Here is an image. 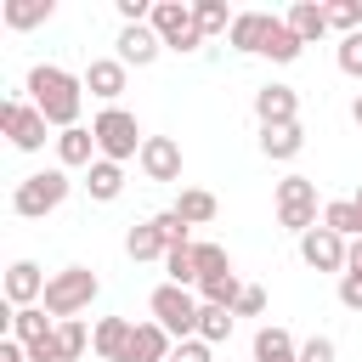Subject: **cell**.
Masks as SVG:
<instances>
[{"label":"cell","mask_w":362,"mask_h":362,"mask_svg":"<svg viewBox=\"0 0 362 362\" xmlns=\"http://www.w3.org/2000/svg\"><path fill=\"white\" fill-rule=\"evenodd\" d=\"M339 305L345 311H362V277H339Z\"/></svg>","instance_id":"cell-41"},{"label":"cell","mask_w":362,"mask_h":362,"mask_svg":"<svg viewBox=\"0 0 362 362\" xmlns=\"http://www.w3.org/2000/svg\"><path fill=\"white\" fill-rule=\"evenodd\" d=\"M266 311V288H255V283H243V294H238V305H232V317H260Z\"/></svg>","instance_id":"cell-37"},{"label":"cell","mask_w":362,"mask_h":362,"mask_svg":"<svg viewBox=\"0 0 362 362\" xmlns=\"http://www.w3.org/2000/svg\"><path fill=\"white\" fill-rule=\"evenodd\" d=\"M57 345H62V356H74V362H79V356L90 351V334H85V322H79V317L57 322Z\"/></svg>","instance_id":"cell-32"},{"label":"cell","mask_w":362,"mask_h":362,"mask_svg":"<svg viewBox=\"0 0 362 362\" xmlns=\"http://www.w3.org/2000/svg\"><path fill=\"white\" fill-rule=\"evenodd\" d=\"M339 68H345L351 79H362V34H345V40H339Z\"/></svg>","instance_id":"cell-36"},{"label":"cell","mask_w":362,"mask_h":362,"mask_svg":"<svg viewBox=\"0 0 362 362\" xmlns=\"http://www.w3.org/2000/svg\"><path fill=\"white\" fill-rule=\"evenodd\" d=\"M187 226H209L215 215H221V204H215V192H204V187H181V198L170 204Z\"/></svg>","instance_id":"cell-21"},{"label":"cell","mask_w":362,"mask_h":362,"mask_svg":"<svg viewBox=\"0 0 362 362\" xmlns=\"http://www.w3.org/2000/svg\"><path fill=\"white\" fill-rule=\"evenodd\" d=\"M45 272L34 266V260H11V272H6V300H11V311H23V305H40L45 300Z\"/></svg>","instance_id":"cell-13"},{"label":"cell","mask_w":362,"mask_h":362,"mask_svg":"<svg viewBox=\"0 0 362 362\" xmlns=\"http://www.w3.org/2000/svg\"><path fill=\"white\" fill-rule=\"evenodd\" d=\"M305 45H300V34L283 23V17H272V28H266V45H260V57H272V62H294Z\"/></svg>","instance_id":"cell-26"},{"label":"cell","mask_w":362,"mask_h":362,"mask_svg":"<svg viewBox=\"0 0 362 362\" xmlns=\"http://www.w3.org/2000/svg\"><path fill=\"white\" fill-rule=\"evenodd\" d=\"M322 226H328V232H339L345 243H356V238H362V215H356V204H351V198L322 204Z\"/></svg>","instance_id":"cell-27"},{"label":"cell","mask_w":362,"mask_h":362,"mask_svg":"<svg viewBox=\"0 0 362 362\" xmlns=\"http://www.w3.org/2000/svg\"><path fill=\"white\" fill-rule=\"evenodd\" d=\"M6 322H11V339H17V345H34V339H51V334H57V317H51L45 305H23V311H11Z\"/></svg>","instance_id":"cell-18"},{"label":"cell","mask_w":362,"mask_h":362,"mask_svg":"<svg viewBox=\"0 0 362 362\" xmlns=\"http://www.w3.org/2000/svg\"><path fill=\"white\" fill-rule=\"evenodd\" d=\"M90 300H96V272H90V266H62V272H51L40 305H45L57 322H68V317H79Z\"/></svg>","instance_id":"cell-3"},{"label":"cell","mask_w":362,"mask_h":362,"mask_svg":"<svg viewBox=\"0 0 362 362\" xmlns=\"http://www.w3.org/2000/svg\"><path fill=\"white\" fill-rule=\"evenodd\" d=\"M170 362H215V345H204V339H181Z\"/></svg>","instance_id":"cell-38"},{"label":"cell","mask_w":362,"mask_h":362,"mask_svg":"<svg viewBox=\"0 0 362 362\" xmlns=\"http://www.w3.org/2000/svg\"><path fill=\"white\" fill-rule=\"evenodd\" d=\"M300 147H305V130H300V124H277V130H260V153H266V158H277V164L300 158Z\"/></svg>","instance_id":"cell-24"},{"label":"cell","mask_w":362,"mask_h":362,"mask_svg":"<svg viewBox=\"0 0 362 362\" xmlns=\"http://www.w3.org/2000/svg\"><path fill=\"white\" fill-rule=\"evenodd\" d=\"M153 226L164 232V243H170V249H187V243H192V238H187L192 226H187V221H181L175 209H164V215H153Z\"/></svg>","instance_id":"cell-34"},{"label":"cell","mask_w":362,"mask_h":362,"mask_svg":"<svg viewBox=\"0 0 362 362\" xmlns=\"http://www.w3.org/2000/svg\"><path fill=\"white\" fill-rule=\"evenodd\" d=\"M136 164H141L147 181H181V141H170V136H147Z\"/></svg>","instance_id":"cell-11"},{"label":"cell","mask_w":362,"mask_h":362,"mask_svg":"<svg viewBox=\"0 0 362 362\" xmlns=\"http://www.w3.org/2000/svg\"><path fill=\"white\" fill-rule=\"evenodd\" d=\"M255 362H300V345H294V334L288 328H260L255 334Z\"/></svg>","instance_id":"cell-22"},{"label":"cell","mask_w":362,"mask_h":362,"mask_svg":"<svg viewBox=\"0 0 362 362\" xmlns=\"http://www.w3.org/2000/svg\"><path fill=\"white\" fill-rule=\"evenodd\" d=\"M45 124H51V119H45L34 102H17V96L0 102V130L11 136L17 153H40V147H45Z\"/></svg>","instance_id":"cell-8"},{"label":"cell","mask_w":362,"mask_h":362,"mask_svg":"<svg viewBox=\"0 0 362 362\" xmlns=\"http://www.w3.org/2000/svg\"><path fill=\"white\" fill-rule=\"evenodd\" d=\"M300 362H334V339H328V334H311V339L300 345Z\"/></svg>","instance_id":"cell-39"},{"label":"cell","mask_w":362,"mask_h":362,"mask_svg":"<svg viewBox=\"0 0 362 362\" xmlns=\"http://www.w3.org/2000/svg\"><path fill=\"white\" fill-rule=\"evenodd\" d=\"M153 34L164 40V51H198L204 45V28H198V11L187 6V0H153Z\"/></svg>","instance_id":"cell-6"},{"label":"cell","mask_w":362,"mask_h":362,"mask_svg":"<svg viewBox=\"0 0 362 362\" xmlns=\"http://www.w3.org/2000/svg\"><path fill=\"white\" fill-rule=\"evenodd\" d=\"M175 351H170V334L158 328V322H136L130 328V356L124 362H170Z\"/></svg>","instance_id":"cell-16"},{"label":"cell","mask_w":362,"mask_h":362,"mask_svg":"<svg viewBox=\"0 0 362 362\" xmlns=\"http://www.w3.org/2000/svg\"><path fill=\"white\" fill-rule=\"evenodd\" d=\"M345 277H362V238H356L351 255H345Z\"/></svg>","instance_id":"cell-43"},{"label":"cell","mask_w":362,"mask_h":362,"mask_svg":"<svg viewBox=\"0 0 362 362\" xmlns=\"http://www.w3.org/2000/svg\"><path fill=\"white\" fill-rule=\"evenodd\" d=\"M85 192H90L96 204H113V198L124 192V164H113V158H96V164L85 170Z\"/></svg>","instance_id":"cell-20"},{"label":"cell","mask_w":362,"mask_h":362,"mask_svg":"<svg viewBox=\"0 0 362 362\" xmlns=\"http://www.w3.org/2000/svg\"><path fill=\"white\" fill-rule=\"evenodd\" d=\"M277 226H288L294 238H305L317 226V181L311 175H283L277 181Z\"/></svg>","instance_id":"cell-7"},{"label":"cell","mask_w":362,"mask_h":362,"mask_svg":"<svg viewBox=\"0 0 362 362\" xmlns=\"http://www.w3.org/2000/svg\"><path fill=\"white\" fill-rule=\"evenodd\" d=\"M51 11H57L51 0H6V23L11 28H40Z\"/></svg>","instance_id":"cell-29"},{"label":"cell","mask_w":362,"mask_h":362,"mask_svg":"<svg viewBox=\"0 0 362 362\" xmlns=\"http://www.w3.org/2000/svg\"><path fill=\"white\" fill-rule=\"evenodd\" d=\"M130 328H136V322H124V317H102V322L90 328V356H96V362H124V356H130Z\"/></svg>","instance_id":"cell-14"},{"label":"cell","mask_w":362,"mask_h":362,"mask_svg":"<svg viewBox=\"0 0 362 362\" xmlns=\"http://www.w3.org/2000/svg\"><path fill=\"white\" fill-rule=\"evenodd\" d=\"M345 255H351V243H345L339 232H328V226H311V232L300 238V260H305L311 272H339V277H345Z\"/></svg>","instance_id":"cell-9"},{"label":"cell","mask_w":362,"mask_h":362,"mask_svg":"<svg viewBox=\"0 0 362 362\" xmlns=\"http://www.w3.org/2000/svg\"><path fill=\"white\" fill-rule=\"evenodd\" d=\"M198 249V283L204 277H215V272H232V260H226V249L221 243H192Z\"/></svg>","instance_id":"cell-35"},{"label":"cell","mask_w":362,"mask_h":362,"mask_svg":"<svg viewBox=\"0 0 362 362\" xmlns=\"http://www.w3.org/2000/svg\"><path fill=\"white\" fill-rule=\"evenodd\" d=\"M119 17L124 23H147L153 17V0H119Z\"/></svg>","instance_id":"cell-42"},{"label":"cell","mask_w":362,"mask_h":362,"mask_svg":"<svg viewBox=\"0 0 362 362\" xmlns=\"http://www.w3.org/2000/svg\"><path fill=\"white\" fill-rule=\"evenodd\" d=\"M124 79H130V68H124L119 57H96V62L85 68V90H90V96H102L107 107L124 96Z\"/></svg>","instance_id":"cell-15"},{"label":"cell","mask_w":362,"mask_h":362,"mask_svg":"<svg viewBox=\"0 0 362 362\" xmlns=\"http://www.w3.org/2000/svg\"><path fill=\"white\" fill-rule=\"evenodd\" d=\"M328 28H339V40L345 34H362V0H334L328 6Z\"/></svg>","instance_id":"cell-33"},{"label":"cell","mask_w":362,"mask_h":362,"mask_svg":"<svg viewBox=\"0 0 362 362\" xmlns=\"http://www.w3.org/2000/svg\"><path fill=\"white\" fill-rule=\"evenodd\" d=\"M0 362H28V351H23L17 339H6V345H0Z\"/></svg>","instance_id":"cell-44"},{"label":"cell","mask_w":362,"mask_h":362,"mask_svg":"<svg viewBox=\"0 0 362 362\" xmlns=\"http://www.w3.org/2000/svg\"><path fill=\"white\" fill-rule=\"evenodd\" d=\"M62 198H68V170L57 164V170H34V175H23L17 192H11V209H17L23 221H40V215L62 209Z\"/></svg>","instance_id":"cell-4"},{"label":"cell","mask_w":362,"mask_h":362,"mask_svg":"<svg viewBox=\"0 0 362 362\" xmlns=\"http://www.w3.org/2000/svg\"><path fill=\"white\" fill-rule=\"evenodd\" d=\"M124 255H130V260H164L170 243H164V232H158L153 221H141V226L124 232Z\"/></svg>","instance_id":"cell-25"},{"label":"cell","mask_w":362,"mask_h":362,"mask_svg":"<svg viewBox=\"0 0 362 362\" xmlns=\"http://www.w3.org/2000/svg\"><path fill=\"white\" fill-rule=\"evenodd\" d=\"M351 119H356V124H362V96H356V102H351Z\"/></svg>","instance_id":"cell-45"},{"label":"cell","mask_w":362,"mask_h":362,"mask_svg":"<svg viewBox=\"0 0 362 362\" xmlns=\"http://www.w3.org/2000/svg\"><path fill=\"white\" fill-rule=\"evenodd\" d=\"M255 119H260V130L300 124V90L294 85H260L255 90Z\"/></svg>","instance_id":"cell-10"},{"label":"cell","mask_w":362,"mask_h":362,"mask_svg":"<svg viewBox=\"0 0 362 362\" xmlns=\"http://www.w3.org/2000/svg\"><path fill=\"white\" fill-rule=\"evenodd\" d=\"M158 51H164V40L153 34V23H124L119 28V62L124 68H147V62H158Z\"/></svg>","instance_id":"cell-12"},{"label":"cell","mask_w":362,"mask_h":362,"mask_svg":"<svg viewBox=\"0 0 362 362\" xmlns=\"http://www.w3.org/2000/svg\"><path fill=\"white\" fill-rule=\"evenodd\" d=\"M351 204H356V215H362V187H356V198H351Z\"/></svg>","instance_id":"cell-46"},{"label":"cell","mask_w":362,"mask_h":362,"mask_svg":"<svg viewBox=\"0 0 362 362\" xmlns=\"http://www.w3.org/2000/svg\"><path fill=\"white\" fill-rule=\"evenodd\" d=\"M232 322H238L232 305H204L198 311V339L204 345H221V339H232Z\"/></svg>","instance_id":"cell-28"},{"label":"cell","mask_w":362,"mask_h":362,"mask_svg":"<svg viewBox=\"0 0 362 362\" xmlns=\"http://www.w3.org/2000/svg\"><path fill=\"white\" fill-rule=\"evenodd\" d=\"M266 28H272V11H238V23H232V51H260L266 45Z\"/></svg>","instance_id":"cell-23"},{"label":"cell","mask_w":362,"mask_h":362,"mask_svg":"<svg viewBox=\"0 0 362 362\" xmlns=\"http://www.w3.org/2000/svg\"><path fill=\"white\" fill-rule=\"evenodd\" d=\"M294 34H300V45H317L322 34H328V6H317V0H300V6H288V17H283Z\"/></svg>","instance_id":"cell-19"},{"label":"cell","mask_w":362,"mask_h":362,"mask_svg":"<svg viewBox=\"0 0 362 362\" xmlns=\"http://www.w3.org/2000/svg\"><path fill=\"white\" fill-rule=\"evenodd\" d=\"M57 158H62V170H90V164H96V136H90L85 124L62 130V136H57Z\"/></svg>","instance_id":"cell-17"},{"label":"cell","mask_w":362,"mask_h":362,"mask_svg":"<svg viewBox=\"0 0 362 362\" xmlns=\"http://www.w3.org/2000/svg\"><path fill=\"white\" fill-rule=\"evenodd\" d=\"M164 272H170L175 288H192V283H198V249H192V243H187V249H170V255H164Z\"/></svg>","instance_id":"cell-30"},{"label":"cell","mask_w":362,"mask_h":362,"mask_svg":"<svg viewBox=\"0 0 362 362\" xmlns=\"http://www.w3.org/2000/svg\"><path fill=\"white\" fill-rule=\"evenodd\" d=\"M192 11H198V28H204V40H209V34H232V23H238V17L226 11V0H198Z\"/></svg>","instance_id":"cell-31"},{"label":"cell","mask_w":362,"mask_h":362,"mask_svg":"<svg viewBox=\"0 0 362 362\" xmlns=\"http://www.w3.org/2000/svg\"><path fill=\"white\" fill-rule=\"evenodd\" d=\"M28 90H34V107H40L57 130H74V124H79L85 79H74V74L57 68V62H40V68H28Z\"/></svg>","instance_id":"cell-1"},{"label":"cell","mask_w":362,"mask_h":362,"mask_svg":"<svg viewBox=\"0 0 362 362\" xmlns=\"http://www.w3.org/2000/svg\"><path fill=\"white\" fill-rule=\"evenodd\" d=\"M147 311H153V322L170 334V339H198V300H192V288H175V283H158L153 288V300H147Z\"/></svg>","instance_id":"cell-5"},{"label":"cell","mask_w":362,"mask_h":362,"mask_svg":"<svg viewBox=\"0 0 362 362\" xmlns=\"http://www.w3.org/2000/svg\"><path fill=\"white\" fill-rule=\"evenodd\" d=\"M23 351H28V362H74V356H62L57 334H51V339H34V345H23Z\"/></svg>","instance_id":"cell-40"},{"label":"cell","mask_w":362,"mask_h":362,"mask_svg":"<svg viewBox=\"0 0 362 362\" xmlns=\"http://www.w3.org/2000/svg\"><path fill=\"white\" fill-rule=\"evenodd\" d=\"M90 136H96V153L102 158H113V164H124V158H141V124H136V113H124V107H102L96 119H90Z\"/></svg>","instance_id":"cell-2"}]
</instances>
